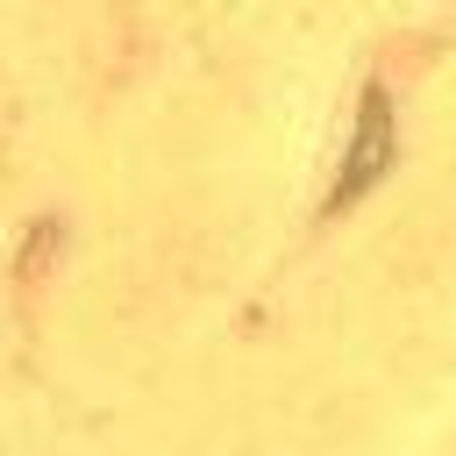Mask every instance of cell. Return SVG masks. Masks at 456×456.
<instances>
[{
  "instance_id": "1",
  "label": "cell",
  "mask_w": 456,
  "mask_h": 456,
  "mask_svg": "<svg viewBox=\"0 0 456 456\" xmlns=\"http://www.w3.org/2000/svg\"><path fill=\"white\" fill-rule=\"evenodd\" d=\"M385 157H392V128H385V93H370L363 100V135H356V157H349V178H342V200L349 192H363L378 171H385Z\"/></svg>"
}]
</instances>
